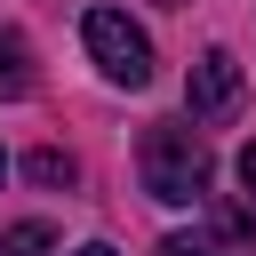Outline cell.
<instances>
[{
	"mask_svg": "<svg viewBox=\"0 0 256 256\" xmlns=\"http://www.w3.org/2000/svg\"><path fill=\"white\" fill-rule=\"evenodd\" d=\"M136 168H144V192H152V200H168V208L208 200V176H216V160H208V144H200V128H192V120H152V128H144Z\"/></svg>",
	"mask_w": 256,
	"mask_h": 256,
	"instance_id": "obj_1",
	"label": "cell"
},
{
	"mask_svg": "<svg viewBox=\"0 0 256 256\" xmlns=\"http://www.w3.org/2000/svg\"><path fill=\"white\" fill-rule=\"evenodd\" d=\"M80 40H88V56H96V72H104L112 88H144V80H152V40H144V24H128L120 8H88V16H80Z\"/></svg>",
	"mask_w": 256,
	"mask_h": 256,
	"instance_id": "obj_2",
	"label": "cell"
},
{
	"mask_svg": "<svg viewBox=\"0 0 256 256\" xmlns=\"http://www.w3.org/2000/svg\"><path fill=\"white\" fill-rule=\"evenodd\" d=\"M240 96H248V80H240V56H232V48H208V56L192 64V80H184L192 128H224V120L240 112Z\"/></svg>",
	"mask_w": 256,
	"mask_h": 256,
	"instance_id": "obj_3",
	"label": "cell"
},
{
	"mask_svg": "<svg viewBox=\"0 0 256 256\" xmlns=\"http://www.w3.org/2000/svg\"><path fill=\"white\" fill-rule=\"evenodd\" d=\"M16 96H32V40L16 24H0V104H16Z\"/></svg>",
	"mask_w": 256,
	"mask_h": 256,
	"instance_id": "obj_4",
	"label": "cell"
},
{
	"mask_svg": "<svg viewBox=\"0 0 256 256\" xmlns=\"http://www.w3.org/2000/svg\"><path fill=\"white\" fill-rule=\"evenodd\" d=\"M24 176H32V184H72L80 168H72V152H56V144H40V152L24 160Z\"/></svg>",
	"mask_w": 256,
	"mask_h": 256,
	"instance_id": "obj_5",
	"label": "cell"
},
{
	"mask_svg": "<svg viewBox=\"0 0 256 256\" xmlns=\"http://www.w3.org/2000/svg\"><path fill=\"white\" fill-rule=\"evenodd\" d=\"M0 240H8V256H48V248H56V232H48V224H8Z\"/></svg>",
	"mask_w": 256,
	"mask_h": 256,
	"instance_id": "obj_6",
	"label": "cell"
},
{
	"mask_svg": "<svg viewBox=\"0 0 256 256\" xmlns=\"http://www.w3.org/2000/svg\"><path fill=\"white\" fill-rule=\"evenodd\" d=\"M152 256H224V248H216V240H200V232H168Z\"/></svg>",
	"mask_w": 256,
	"mask_h": 256,
	"instance_id": "obj_7",
	"label": "cell"
},
{
	"mask_svg": "<svg viewBox=\"0 0 256 256\" xmlns=\"http://www.w3.org/2000/svg\"><path fill=\"white\" fill-rule=\"evenodd\" d=\"M224 232H240V240H256V208H224Z\"/></svg>",
	"mask_w": 256,
	"mask_h": 256,
	"instance_id": "obj_8",
	"label": "cell"
},
{
	"mask_svg": "<svg viewBox=\"0 0 256 256\" xmlns=\"http://www.w3.org/2000/svg\"><path fill=\"white\" fill-rule=\"evenodd\" d=\"M240 184H248V200H256V144L240 152Z\"/></svg>",
	"mask_w": 256,
	"mask_h": 256,
	"instance_id": "obj_9",
	"label": "cell"
},
{
	"mask_svg": "<svg viewBox=\"0 0 256 256\" xmlns=\"http://www.w3.org/2000/svg\"><path fill=\"white\" fill-rule=\"evenodd\" d=\"M72 256H120V248H112V240H80Z\"/></svg>",
	"mask_w": 256,
	"mask_h": 256,
	"instance_id": "obj_10",
	"label": "cell"
},
{
	"mask_svg": "<svg viewBox=\"0 0 256 256\" xmlns=\"http://www.w3.org/2000/svg\"><path fill=\"white\" fill-rule=\"evenodd\" d=\"M0 256H8V240H0Z\"/></svg>",
	"mask_w": 256,
	"mask_h": 256,
	"instance_id": "obj_11",
	"label": "cell"
},
{
	"mask_svg": "<svg viewBox=\"0 0 256 256\" xmlns=\"http://www.w3.org/2000/svg\"><path fill=\"white\" fill-rule=\"evenodd\" d=\"M0 168H8V160H0Z\"/></svg>",
	"mask_w": 256,
	"mask_h": 256,
	"instance_id": "obj_12",
	"label": "cell"
}]
</instances>
